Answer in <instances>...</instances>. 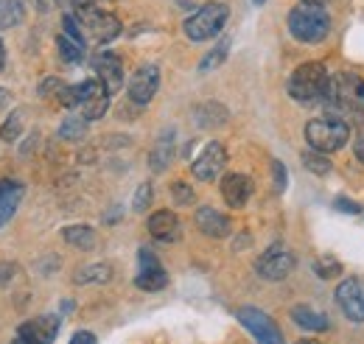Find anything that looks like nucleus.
Wrapping results in <instances>:
<instances>
[{
	"mask_svg": "<svg viewBox=\"0 0 364 344\" xmlns=\"http://www.w3.org/2000/svg\"><path fill=\"white\" fill-rule=\"evenodd\" d=\"M325 101L328 107L339 115V121L345 118H362L364 115V82L356 73H339L328 82L325 90Z\"/></svg>",
	"mask_w": 364,
	"mask_h": 344,
	"instance_id": "obj_1",
	"label": "nucleus"
},
{
	"mask_svg": "<svg viewBox=\"0 0 364 344\" xmlns=\"http://www.w3.org/2000/svg\"><path fill=\"white\" fill-rule=\"evenodd\" d=\"M328 28H331V17H328L322 3L306 0V3H297L289 11V31L300 43H319V40H325Z\"/></svg>",
	"mask_w": 364,
	"mask_h": 344,
	"instance_id": "obj_2",
	"label": "nucleus"
},
{
	"mask_svg": "<svg viewBox=\"0 0 364 344\" xmlns=\"http://www.w3.org/2000/svg\"><path fill=\"white\" fill-rule=\"evenodd\" d=\"M328 70L325 65L319 62H306L300 65L291 79H289V95L294 101H303V104H311V101H319L325 98V90H328Z\"/></svg>",
	"mask_w": 364,
	"mask_h": 344,
	"instance_id": "obj_3",
	"label": "nucleus"
},
{
	"mask_svg": "<svg viewBox=\"0 0 364 344\" xmlns=\"http://www.w3.org/2000/svg\"><path fill=\"white\" fill-rule=\"evenodd\" d=\"M228 17H230V9L225 3H208V6H202L196 14H191L185 20V26H182L185 28V37L193 40V43L213 40L225 28Z\"/></svg>",
	"mask_w": 364,
	"mask_h": 344,
	"instance_id": "obj_4",
	"label": "nucleus"
},
{
	"mask_svg": "<svg viewBox=\"0 0 364 344\" xmlns=\"http://www.w3.org/2000/svg\"><path fill=\"white\" fill-rule=\"evenodd\" d=\"M348 124L339 118H314L306 124V140L311 149H317L322 154H331L336 149H342L348 143Z\"/></svg>",
	"mask_w": 364,
	"mask_h": 344,
	"instance_id": "obj_5",
	"label": "nucleus"
},
{
	"mask_svg": "<svg viewBox=\"0 0 364 344\" xmlns=\"http://www.w3.org/2000/svg\"><path fill=\"white\" fill-rule=\"evenodd\" d=\"M235 316H238V322L255 336V342L258 344H283V333L277 330V325H274L264 311L244 305V308L235 311Z\"/></svg>",
	"mask_w": 364,
	"mask_h": 344,
	"instance_id": "obj_6",
	"label": "nucleus"
},
{
	"mask_svg": "<svg viewBox=\"0 0 364 344\" xmlns=\"http://www.w3.org/2000/svg\"><path fill=\"white\" fill-rule=\"evenodd\" d=\"M294 255L286 249V247H280V244H274V247H269L261 258H258V263H255V272L264 277V280H272V283H277V280H286L291 272H294Z\"/></svg>",
	"mask_w": 364,
	"mask_h": 344,
	"instance_id": "obj_7",
	"label": "nucleus"
},
{
	"mask_svg": "<svg viewBox=\"0 0 364 344\" xmlns=\"http://www.w3.org/2000/svg\"><path fill=\"white\" fill-rule=\"evenodd\" d=\"M79 87V112L87 118V121H98L107 115L109 109V90L101 85L98 79H87Z\"/></svg>",
	"mask_w": 364,
	"mask_h": 344,
	"instance_id": "obj_8",
	"label": "nucleus"
},
{
	"mask_svg": "<svg viewBox=\"0 0 364 344\" xmlns=\"http://www.w3.org/2000/svg\"><path fill=\"white\" fill-rule=\"evenodd\" d=\"M56 333H59V316L43 313L17 328V344H53Z\"/></svg>",
	"mask_w": 364,
	"mask_h": 344,
	"instance_id": "obj_9",
	"label": "nucleus"
},
{
	"mask_svg": "<svg viewBox=\"0 0 364 344\" xmlns=\"http://www.w3.org/2000/svg\"><path fill=\"white\" fill-rule=\"evenodd\" d=\"M225 166H228V151H225V146H222V143H208V146L202 149V154L193 160L191 171H193L196 179L210 182V179H216L219 173L225 171Z\"/></svg>",
	"mask_w": 364,
	"mask_h": 344,
	"instance_id": "obj_10",
	"label": "nucleus"
},
{
	"mask_svg": "<svg viewBox=\"0 0 364 344\" xmlns=\"http://www.w3.org/2000/svg\"><path fill=\"white\" fill-rule=\"evenodd\" d=\"M336 302L350 322H364V280L359 277L342 280L336 289Z\"/></svg>",
	"mask_w": 364,
	"mask_h": 344,
	"instance_id": "obj_11",
	"label": "nucleus"
},
{
	"mask_svg": "<svg viewBox=\"0 0 364 344\" xmlns=\"http://www.w3.org/2000/svg\"><path fill=\"white\" fill-rule=\"evenodd\" d=\"M168 283V274L163 269V263L157 260L154 252L149 249H140V272L135 277V286L143 289V291H163Z\"/></svg>",
	"mask_w": 364,
	"mask_h": 344,
	"instance_id": "obj_12",
	"label": "nucleus"
},
{
	"mask_svg": "<svg viewBox=\"0 0 364 344\" xmlns=\"http://www.w3.org/2000/svg\"><path fill=\"white\" fill-rule=\"evenodd\" d=\"M79 20H82L85 31L90 34L95 43H112V40L121 34V23H118V17L109 14V11L92 9L90 14H85V17H79Z\"/></svg>",
	"mask_w": 364,
	"mask_h": 344,
	"instance_id": "obj_13",
	"label": "nucleus"
},
{
	"mask_svg": "<svg viewBox=\"0 0 364 344\" xmlns=\"http://www.w3.org/2000/svg\"><path fill=\"white\" fill-rule=\"evenodd\" d=\"M157 87H160V70H157V65L137 68V73L132 76V82H129V98H132V104H137V107L149 104L154 98Z\"/></svg>",
	"mask_w": 364,
	"mask_h": 344,
	"instance_id": "obj_14",
	"label": "nucleus"
},
{
	"mask_svg": "<svg viewBox=\"0 0 364 344\" xmlns=\"http://www.w3.org/2000/svg\"><path fill=\"white\" fill-rule=\"evenodd\" d=\"M92 68H95L98 82L109 90V95L124 87V65H121V56L104 50V53H98V56L92 59Z\"/></svg>",
	"mask_w": 364,
	"mask_h": 344,
	"instance_id": "obj_15",
	"label": "nucleus"
},
{
	"mask_svg": "<svg viewBox=\"0 0 364 344\" xmlns=\"http://www.w3.org/2000/svg\"><path fill=\"white\" fill-rule=\"evenodd\" d=\"M222 196L230 208H244L252 196V179L247 173H228L222 179Z\"/></svg>",
	"mask_w": 364,
	"mask_h": 344,
	"instance_id": "obj_16",
	"label": "nucleus"
},
{
	"mask_svg": "<svg viewBox=\"0 0 364 344\" xmlns=\"http://www.w3.org/2000/svg\"><path fill=\"white\" fill-rule=\"evenodd\" d=\"M196 227L208 238H225V235H230V230H232L230 218L222 210H216V208H199L196 210Z\"/></svg>",
	"mask_w": 364,
	"mask_h": 344,
	"instance_id": "obj_17",
	"label": "nucleus"
},
{
	"mask_svg": "<svg viewBox=\"0 0 364 344\" xmlns=\"http://www.w3.org/2000/svg\"><path fill=\"white\" fill-rule=\"evenodd\" d=\"M149 235L157 241H177L180 238V218L171 210H157L149 215Z\"/></svg>",
	"mask_w": 364,
	"mask_h": 344,
	"instance_id": "obj_18",
	"label": "nucleus"
},
{
	"mask_svg": "<svg viewBox=\"0 0 364 344\" xmlns=\"http://www.w3.org/2000/svg\"><path fill=\"white\" fill-rule=\"evenodd\" d=\"M23 193H26V188L17 179H0V227L9 224V218L17 213Z\"/></svg>",
	"mask_w": 364,
	"mask_h": 344,
	"instance_id": "obj_19",
	"label": "nucleus"
},
{
	"mask_svg": "<svg viewBox=\"0 0 364 344\" xmlns=\"http://www.w3.org/2000/svg\"><path fill=\"white\" fill-rule=\"evenodd\" d=\"M62 238H65L68 247H76V249H82V252L95 249V241H98L95 230L87 227V224H70V227H65V230H62Z\"/></svg>",
	"mask_w": 364,
	"mask_h": 344,
	"instance_id": "obj_20",
	"label": "nucleus"
},
{
	"mask_svg": "<svg viewBox=\"0 0 364 344\" xmlns=\"http://www.w3.org/2000/svg\"><path fill=\"white\" fill-rule=\"evenodd\" d=\"M291 319L300 325V328H306V330H314V333H322V330H328V319L314 311V308H306V305H297L294 311H291Z\"/></svg>",
	"mask_w": 364,
	"mask_h": 344,
	"instance_id": "obj_21",
	"label": "nucleus"
},
{
	"mask_svg": "<svg viewBox=\"0 0 364 344\" xmlns=\"http://www.w3.org/2000/svg\"><path fill=\"white\" fill-rule=\"evenodd\" d=\"M26 20L23 0H0V28H14Z\"/></svg>",
	"mask_w": 364,
	"mask_h": 344,
	"instance_id": "obj_22",
	"label": "nucleus"
},
{
	"mask_svg": "<svg viewBox=\"0 0 364 344\" xmlns=\"http://www.w3.org/2000/svg\"><path fill=\"white\" fill-rule=\"evenodd\" d=\"M112 277V266L109 263H90L82 272H76V283H107Z\"/></svg>",
	"mask_w": 364,
	"mask_h": 344,
	"instance_id": "obj_23",
	"label": "nucleus"
},
{
	"mask_svg": "<svg viewBox=\"0 0 364 344\" xmlns=\"http://www.w3.org/2000/svg\"><path fill=\"white\" fill-rule=\"evenodd\" d=\"M59 134L65 137V140H82L85 134H87V118L85 115H68L65 121H62V127H59Z\"/></svg>",
	"mask_w": 364,
	"mask_h": 344,
	"instance_id": "obj_24",
	"label": "nucleus"
},
{
	"mask_svg": "<svg viewBox=\"0 0 364 344\" xmlns=\"http://www.w3.org/2000/svg\"><path fill=\"white\" fill-rule=\"evenodd\" d=\"M56 45H59V53H62L65 62H82L85 59V43H79V40H73L68 34H59Z\"/></svg>",
	"mask_w": 364,
	"mask_h": 344,
	"instance_id": "obj_25",
	"label": "nucleus"
},
{
	"mask_svg": "<svg viewBox=\"0 0 364 344\" xmlns=\"http://www.w3.org/2000/svg\"><path fill=\"white\" fill-rule=\"evenodd\" d=\"M228 50H230V40H222V43L216 45V48H213V50H210V53L202 59L199 70H202V73H208V70H216V68H219V65L228 59Z\"/></svg>",
	"mask_w": 364,
	"mask_h": 344,
	"instance_id": "obj_26",
	"label": "nucleus"
},
{
	"mask_svg": "<svg viewBox=\"0 0 364 344\" xmlns=\"http://www.w3.org/2000/svg\"><path fill=\"white\" fill-rule=\"evenodd\" d=\"M168 160H171V134L168 137H163L157 146H154V151H151V168L154 171H163L166 166H168Z\"/></svg>",
	"mask_w": 364,
	"mask_h": 344,
	"instance_id": "obj_27",
	"label": "nucleus"
},
{
	"mask_svg": "<svg viewBox=\"0 0 364 344\" xmlns=\"http://www.w3.org/2000/svg\"><path fill=\"white\" fill-rule=\"evenodd\" d=\"M20 131H23V109H14V112L6 118V124L0 127V137H3L6 143H11V140L20 137Z\"/></svg>",
	"mask_w": 364,
	"mask_h": 344,
	"instance_id": "obj_28",
	"label": "nucleus"
},
{
	"mask_svg": "<svg viewBox=\"0 0 364 344\" xmlns=\"http://www.w3.org/2000/svg\"><path fill=\"white\" fill-rule=\"evenodd\" d=\"M303 166H306L309 171L319 173V176L331 171V160H328V157H322V151H317V149H311V151H306V154H303Z\"/></svg>",
	"mask_w": 364,
	"mask_h": 344,
	"instance_id": "obj_29",
	"label": "nucleus"
},
{
	"mask_svg": "<svg viewBox=\"0 0 364 344\" xmlns=\"http://www.w3.org/2000/svg\"><path fill=\"white\" fill-rule=\"evenodd\" d=\"M171 196H174L177 205H193V199H196L193 196V188H188L185 182H174L171 185Z\"/></svg>",
	"mask_w": 364,
	"mask_h": 344,
	"instance_id": "obj_30",
	"label": "nucleus"
},
{
	"mask_svg": "<svg viewBox=\"0 0 364 344\" xmlns=\"http://www.w3.org/2000/svg\"><path fill=\"white\" fill-rule=\"evenodd\" d=\"M65 87L68 85H65L62 79H46V82L40 85V95H43V98H56V101H59Z\"/></svg>",
	"mask_w": 364,
	"mask_h": 344,
	"instance_id": "obj_31",
	"label": "nucleus"
},
{
	"mask_svg": "<svg viewBox=\"0 0 364 344\" xmlns=\"http://www.w3.org/2000/svg\"><path fill=\"white\" fill-rule=\"evenodd\" d=\"M149 202H151V185H140L135 193V205H132V208H135L137 213H143V210L149 208Z\"/></svg>",
	"mask_w": 364,
	"mask_h": 344,
	"instance_id": "obj_32",
	"label": "nucleus"
},
{
	"mask_svg": "<svg viewBox=\"0 0 364 344\" xmlns=\"http://www.w3.org/2000/svg\"><path fill=\"white\" fill-rule=\"evenodd\" d=\"M317 274L319 277H336L339 274V263L336 260H322V263H317Z\"/></svg>",
	"mask_w": 364,
	"mask_h": 344,
	"instance_id": "obj_33",
	"label": "nucleus"
},
{
	"mask_svg": "<svg viewBox=\"0 0 364 344\" xmlns=\"http://www.w3.org/2000/svg\"><path fill=\"white\" fill-rule=\"evenodd\" d=\"M70 6L76 11V17H85V14H90L92 9H95V0H70Z\"/></svg>",
	"mask_w": 364,
	"mask_h": 344,
	"instance_id": "obj_34",
	"label": "nucleus"
},
{
	"mask_svg": "<svg viewBox=\"0 0 364 344\" xmlns=\"http://www.w3.org/2000/svg\"><path fill=\"white\" fill-rule=\"evenodd\" d=\"M272 171H274V185H277V190H283V188H286V168H283L280 163H272Z\"/></svg>",
	"mask_w": 364,
	"mask_h": 344,
	"instance_id": "obj_35",
	"label": "nucleus"
},
{
	"mask_svg": "<svg viewBox=\"0 0 364 344\" xmlns=\"http://www.w3.org/2000/svg\"><path fill=\"white\" fill-rule=\"evenodd\" d=\"M14 277V266L11 263H0V286H6Z\"/></svg>",
	"mask_w": 364,
	"mask_h": 344,
	"instance_id": "obj_36",
	"label": "nucleus"
},
{
	"mask_svg": "<svg viewBox=\"0 0 364 344\" xmlns=\"http://www.w3.org/2000/svg\"><path fill=\"white\" fill-rule=\"evenodd\" d=\"M70 344H95V336H92L90 330H79V333L70 339Z\"/></svg>",
	"mask_w": 364,
	"mask_h": 344,
	"instance_id": "obj_37",
	"label": "nucleus"
},
{
	"mask_svg": "<svg viewBox=\"0 0 364 344\" xmlns=\"http://www.w3.org/2000/svg\"><path fill=\"white\" fill-rule=\"evenodd\" d=\"M353 151H356V157L364 163V129L356 134V143H353Z\"/></svg>",
	"mask_w": 364,
	"mask_h": 344,
	"instance_id": "obj_38",
	"label": "nucleus"
},
{
	"mask_svg": "<svg viewBox=\"0 0 364 344\" xmlns=\"http://www.w3.org/2000/svg\"><path fill=\"white\" fill-rule=\"evenodd\" d=\"M339 202H342V205H339L342 210H350V213H359V205H348L345 199H339Z\"/></svg>",
	"mask_w": 364,
	"mask_h": 344,
	"instance_id": "obj_39",
	"label": "nucleus"
},
{
	"mask_svg": "<svg viewBox=\"0 0 364 344\" xmlns=\"http://www.w3.org/2000/svg\"><path fill=\"white\" fill-rule=\"evenodd\" d=\"M3 65H6V48H3V40H0V70H3Z\"/></svg>",
	"mask_w": 364,
	"mask_h": 344,
	"instance_id": "obj_40",
	"label": "nucleus"
},
{
	"mask_svg": "<svg viewBox=\"0 0 364 344\" xmlns=\"http://www.w3.org/2000/svg\"><path fill=\"white\" fill-rule=\"evenodd\" d=\"M3 104H6V90L0 87V107H3Z\"/></svg>",
	"mask_w": 364,
	"mask_h": 344,
	"instance_id": "obj_41",
	"label": "nucleus"
},
{
	"mask_svg": "<svg viewBox=\"0 0 364 344\" xmlns=\"http://www.w3.org/2000/svg\"><path fill=\"white\" fill-rule=\"evenodd\" d=\"M297 344H319V342H314V339H303V342H297Z\"/></svg>",
	"mask_w": 364,
	"mask_h": 344,
	"instance_id": "obj_42",
	"label": "nucleus"
},
{
	"mask_svg": "<svg viewBox=\"0 0 364 344\" xmlns=\"http://www.w3.org/2000/svg\"><path fill=\"white\" fill-rule=\"evenodd\" d=\"M255 3H258V6H261V3H267V0H255Z\"/></svg>",
	"mask_w": 364,
	"mask_h": 344,
	"instance_id": "obj_43",
	"label": "nucleus"
}]
</instances>
